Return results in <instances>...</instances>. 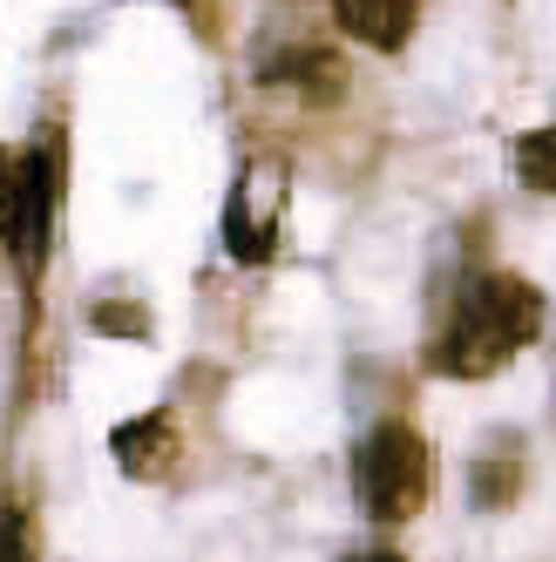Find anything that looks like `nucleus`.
<instances>
[{
    "instance_id": "f03ea898",
    "label": "nucleus",
    "mask_w": 556,
    "mask_h": 562,
    "mask_svg": "<svg viewBox=\"0 0 556 562\" xmlns=\"http://www.w3.org/2000/svg\"><path fill=\"white\" fill-rule=\"evenodd\" d=\"M427 440L408 420H380L353 448V502L367 521H408L427 502Z\"/></svg>"
},
{
    "instance_id": "f8f14e48",
    "label": "nucleus",
    "mask_w": 556,
    "mask_h": 562,
    "mask_svg": "<svg viewBox=\"0 0 556 562\" xmlns=\"http://www.w3.org/2000/svg\"><path fill=\"white\" fill-rule=\"evenodd\" d=\"M14 164H21V156L0 149V237H8V217H14Z\"/></svg>"
},
{
    "instance_id": "6e6552de",
    "label": "nucleus",
    "mask_w": 556,
    "mask_h": 562,
    "mask_svg": "<svg viewBox=\"0 0 556 562\" xmlns=\"http://www.w3.org/2000/svg\"><path fill=\"white\" fill-rule=\"evenodd\" d=\"M109 448L123 461V474H164V461L177 454V427H170V414H143V420L115 427Z\"/></svg>"
},
{
    "instance_id": "4468645a",
    "label": "nucleus",
    "mask_w": 556,
    "mask_h": 562,
    "mask_svg": "<svg viewBox=\"0 0 556 562\" xmlns=\"http://www.w3.org/2000/svg\"><path fill=\"white\" fill-rule=\"evenodd\" d=\"M170 8H190V0H170Z\"/></svg>"
},
{
    "instance_id": "423d86ee",
    "label": "nucleus",
    "mask_w": 556,
    "mask_h": 562,
    "mask_svg": "<svg viewBox=\"0 0 556 562\" xmlns=\"http://www.w3.org/2000/svg\"><path fill=\"white\" fill-rule=\"evenodd\" d=\"M333 21L346 27V42L374 55H401L414 34V0H333Z\"/></svg>"
},
{
    "instance_id": "1a4fd4ad",
    "label": "nucleus",
    "mask_w": 556,
    "mask_h": 562,
    "mask_svg": "<svg viewBox=\"0 0 556 562\" xmlns=\"http://www.w3.org/2000/svg\"><path fill=\"white\" fill-rule=\"evenodd\" d=\"M509 164H515V177H523V190L556 196V130H530V136H515Z\"/></svg>"
},
{
    "instance_id": "39448f33",
    "label": "nucleus",
    "mask_w": 556,
    "mask_h": 562,
    "mask_svg": "<svg viewBox=\"0 0 556 562\" xmlns=\"http://www.w3.org/2000/svg\"><path fill=\"white\" fill-rule=\"evenodd\" d=\"M258 82H265V89H299V95H312V102H333V95L346 89V68H340L333 48L299 42V48H271V55H258Z\"/></svg>"
},
{
    "instance_id": "ddd939ff",
    "label": "nucleus",
    "mask_w": 556,
    "mask_h": 562,
    "mask_svg": "<svg viewBox=\"0 0 556 562\" xmlns=\"http://www.w3.org/2000/svg\"><path fill=\"white\" fill-rule=\"evenodd\" d=\"M346 562H408V555H393V549H360V555H346Z\"/></svg>"
},
{
    "instance_id": "7ed1b4c3",
    "label": "nucleus",
    "mask_w": 556,
    "mask_h": 562,
    "mask_svg": "<svg viewBox=\"0 0 556 562\" xmlns=\"http://www.w3.org/2000/svg\"><path fill=\"white\" fill-rule=\"evenodd\" d=\"M55 211H62V143L42 136L34 149H21V164H14V217H8V251L21 258L27 278L48 265Z\"/></svg>"
},
{
    "instance_id": "20e7f679",
    "label": "nucleus",
    "mask_w": 556,
    "mask_h": 562,
    "mask_svg": "<svg viewBox=\"0 0 556 562\" xmlns=\"http://www.w3.org/2000/svg\"><path fill=\"white\" fill-rule=\"evenodd\" d=\"M278 217H286V177H278V164L237 170L231 204H224V251L237 265H265L278 245Z\"/></svg>"
},
{
    "instance_id": "f257e3e1",
    "label": "nucleus",
    "mask_w": 556,
    "mask_h": 562,
    "mask_svg": "<svg viewBox=\"0 0 556 562\" xmlns=\"http://www.w3.org/2000/svg\"><path fill=\"white\" fill-rule=\"evenodd\" d=\"M543 333V292L515 271H475L448 305V326L434 333L427 367L442 380H489Z\"/></svg>"
},
{
    "instance_id": "9b49d317",
    "label": "nucleus",
    "mask_w": 556,
    "mask_h": 562,
    "mask_svg": "<svg viewBox=\"0 0 556 562\" xmlns=\"http://www.w3.org/2000/svg\"><path fill=\"white\" fill-rule=\"evenodd\" d=\"M96 333H130V339H143L149 318H143L136 305H130V312H123V305H96Z\"/></svg>"
},
{
    "instance_id": "0eeeda50",
    "label": "nucleus",
    "mask_w": 556,
    "mask_h": 562,
    "mask_svg": "<svg viewBox=\"0 0 556 562\" xmlns=\"http://www.w3.org/2000/svg\"><path fill=\"white\" fill-rule=\"evenodd\" d=\"M515 488H523V440L489 434L482 454H475V468H468V495H475V508H509Z\"/></svg>"
},
{
    "instance_id": "9d476101",
    "label": "nucleus",
    "mask_w": 556,
    "mask_h": 562,
    "mask_svg": "<svg viewBox=\"0 0 556 562\" xmlns=\"http://www.w3.org/2000/svg\"><path fill=\"white\" fill-rule=\"evenodd\" d=\"M0 562H34V542H27V508H0Z\"/></svg>"
}]
</instances>
